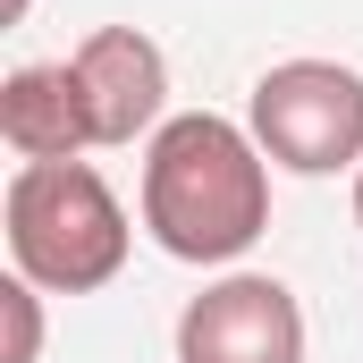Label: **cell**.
Wrapping results in <instances>:
<instances>
[{
    "instance_id": "8992f818",
    "label": "cell",
    "mask_w": 363,
    "mask_h": 363,
    "mask_svg": "<svg viewBox=\"0 0 363 363\" xmlns=\"http://www.w3.org/2000/svg\"><path fill=\"white\" fill-rule=\"evenodd\" d=\"M0 144L17 161H85L93 152V127H85V101H77L68 60L9 68V85H0Z\"/></svg>"
},
{
    "instance_id": "3957f363",
    "label": "cell",
    "mask_w": 363,
    "mask_h": 363,
    "mask_svg": "<svg viewBox=\"0 0 363 363\" xmlns=\"http://www.w3.org/2000/svg\"><path fill=\"white\" fill-rule=\"evenodd\" d=\"M245 127L271 152V169H296V178L363 169V68H347V60H279V68L254 77Z\"/></svg>"
},
{
    "instance_id": "7a4b0ae2",
    "label": "cell",
    "mask_w": 363,
    "mask_h": 363,
    "mask_svg": "<svg viewBox=\"0 0 363 363\" xmlns=\"http://www.w3.org/2000/svg\"><path fill=\"white\" fill-rule=\"evenodd\" d=\"M9 220V271L34 279L43 296H93L127 271V203L93 161H17V178L0 194Z\"/></svg>"
},
{
    "instance_id": "277c9868",
    "label": "cell",
    "mask_w": 363,
    "mask_h": 363,
    "mask_svg": "<svg viewBox=\"0 0 363 363\" xmlns=\"http://www.w3.org/2000/svg\"><path fill=\"white\" fill-rule=\"evenodd\" d=\"M178 363H304V304L271 271H220L178 313Z\"/></svg>"
},
{
    "instance_id": "52a82bcc",
    "label": "cell",
    "mask_w": 363,
    "mask_h": 363,
    "mask_svg": "<svg viewBox=\"0 0 363 363\" xmlns=\"http://www.w3.org/2000/svg\"><path fill=\"white\" fill-rule=\"evenodd\" d=\"M0 321H9V347L0 363H43V287L34 279H0Z\"/></svg>"
},
{
    "instance_id": "ba28073f",
    "label": "cell",
    "mask_w": 363,
    "mask_h": 363,
    "mask_svg": "<svg viewBox=\"0 0 363 363\" xmlns=\"http://www.w3.org/2000/svg\"><path fill=\"white\" fill-rule=\"evenodd\" d=\"M355 228H363V169H355Z\"/></svg>"
},
{
    "instance_id": "5b68a950",
    "label": "cell",
    "mask_w": 363,
    "mask_h": 363,
    "mask_svg": "<svg viewBox=\"0 0 363 363\" xmlns=\"http://www.w3.org/2000/svg\"><path fill=\"white\" fill-rule=\"evenodd\" d=\"M68 77H77V101H85L93 152H118L135 135L152 144L169 127V60L144 26H93L68 51Z\"/></svg>"
},
{
    "instance_id": "6da1fadb",
    "label": "cell",
    "mask_w": 363,
    "mask_h": 363,
    "mask_svg": "<svg viewBox=\"0 0 363 363\" xmlns=\"http://www.w3.org/2000/svg\"><path fill=\"white\" fill-rule=\"evenodd\" d=\"M262 228H271V152L254 144V127L220 110H178L144 144V237L169 262L220 271L254 254Z\"/></svg>"
}]
</instances>
